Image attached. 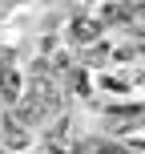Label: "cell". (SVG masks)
<instances>
[{"mask_svg": "<svg viewBox=\"0 0 145 154\" xmlns=\"http://www.w3.org/2000/svg\"><path fill=\"white\" fill-rule=\"evenodd\" d=\"M16 93H20V77H16V69L4 61V65H0V101H8V106H12Z\"/></svg>", "mask_w": 145, "mask_h": 154, "instance_id": "6da1fadb", "label": "cell"}, {"mask_svg": "<svg viewBox=\"0 0 145 154\" xmlns=\"http://www.w3.org/2000/svg\"><path fill=\"white\" fill-rule=\"evenodd\" d=\"M97 32H101V20L77 16V20H73V29H69V37H73V41H89V37H97Z\"/></svg>", "mask_w": 145, "mask_h": 154, "instance_id": "7a4b0ae2", "label": "cell"}, {"mask_svg": "<svg viewBox=\"0 0 145 154\" xmlns=\"http://www.w3.org/2000/svg\"><path fill=\"white\" fill-rule=\"evenodd\" d=\"M4 4H20V0H4Z\"/></svg>", "mask_w": 145, "mask_h": 154, "instance_id": "3957f363", "label": "cell"}]
</instances>
